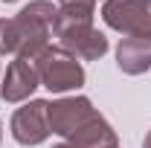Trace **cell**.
<instances>
[{
  "label": "cell",
  "mask_w": 151,
  "mask_h": 148,
  "mask_svg": "<svg viewBox=\"0 0 151 148\" xmlns=\"http://www.w3.org/2000/svg\"><path fill=\"white\" fill-rule=\"evenodd\" d=\"M47 119H50V134H58L78 148L116 145L113 128L105 122L102 113H96L90 99H84V96H64V99L50 102Z\"/></svg>",
  "instance_id": "1"
},
{
  "label": "cell",
  "mask_w": 151,
  "mask_h": 148,
  "mask_svg": "<svg viewBox=\"0 0 151 148\" xmlns=\"http://www.w3.org/2000/svg\"><path fill=\"white\" fill-rule=\"evenodd\" d=\"M55 6L50 0H35L26 9H20L18 18L0 20V55H20L35 58L44 52L50 44L52 20H55Z\"/></svg>",
  "instance_id": "2"
},
{
  "label": "cell",
  "mask_w": 151,
  "mask_h": 148,
  "mask_svg": "<svg viewBox=\"0 0 151 148\" xmlns=\"http://www.w3.org/2000/svg\"><path fill=\"white\" fill-rule=\"evenodd\" d=\"M52 35L58 38V47L67 50L70 55L81 61H96L108 52V38L93 26V18H78L55 12L52 20Z\"/></svg>",
  "instance_id": "3"
},
{
  "label": "cell",
  "mask_w": 151,
  "mask_h": 148,
  "mask_svg": "<svg viewBox=\"0 0 151 148\" xmlns=\"http://www.w3.org/2000/svg\"><path fill=\"white\" fill-rule=\"evenodd\" d=\"M38 67V78L50 93H67V90H78L84 84V70L78 64V58L70 55L61 47H47L44 52H38L35 58Z\"/></svg>",
  "instance_id": "4"
},
{
  "label": "cell",
  "mask_w": 151,
  "mask_h": 148,
  "mask_svg": "<svg viewBox=\"0 0 151 148\" xmlns=\"http://www.w3.org/2000/svg\"><path fill=\"white\" fill-rule=\"evenodd\" d=\"M102 18L111 29L125 32L128 38L151 41V0H105Z\"/></svg>",
  "instance_id": "5"
},
{
  "label": "cell",
  "mask_w": 151,
  "mask_h": 148,
  "mask_svg": "<svg viewBox=\"0 0 151 148\" xmlns=\"http://www.w3.org/2000/svg\"><path fill=\"white\" fill-rule=\"evenodd\" d=\"M47 108H50V102L32 99V102H26L23 108L15 111V116H12V137L20 145H41L50 137Z\"/></svg>",
  "instance_id": "6"
},
{
  "label": "cell",
  "mask_w": 151,
  "mask_h": 148,
  "mask_svg": "<svg viewBox=\"0 0 151 148\" xmlns=\"http://www.w3.org/2000/svg\"><path fill=\"white\" fill-rule=\"evenodd\" d=\"M38 84H41V78H38L35 61L15 55V61L6 67L3 84H0V96H3V102H26L35 93Z\"/></svg>",
  "instance_id": "7"
},
{
  "label": "cell",
  "mask_w": 151,
  "mask_h": 148,
  "mask_svg": "<svg viewBox=\"0 0 151 148\" xmlns=\"http://www.w3.org/2000/svg\"><path fill=\"white\" fill-rule=\"evenodd\" d=\"M116 64L128 75H139L151 67V41L148 38H122L116 47Z\"/></svg>",
  "instance_id": "8"
},
{
  "label": "cell",
  "mask_w": 151,
  "mask_h": 148,
  "mask_svg": "<svg viewBox=\"0 0 151 148\" xmlns=\"http://www.w3.org/2000/svg\"><path fill=\"white\" fill-rule=\"evenodd\" d=\"M96 0H58V12L64 15H78V18H93Z\"/></svg>",
  "instance_id": "9"
},
{
  "label": "cell",
  "mask_w": 151,
  "mask_h": 148,
  "mask_svg": "<svg viewBox=\"0 0 151 148\" xmlns=\"http://www.w3.org/2000/svg\"><path fill=\"white\" fill-rule=\"evenodd\" d=\"M142 148H151V131L145 134V142H142Z\"/></svg>",
  "instance_id": "10"
},
{
  "label": "cell",
  "mask_w": 151,
  "mask_h": 148,
  "mask_svg": "<svg viewBox=\"0 0 151 148\" xmlns=\"http://www.w3.org/2000/svg\"><path fill=\"white\" fill-rule=\"evenodd\" d=\"M55 148H78V145H73V142H61V145H55Z\"/></svg>",
  "instance_id": "11"
},
{
  "label": "cell",
  "mask_w": 151,
  "mask_h": 148,
  "mask_svg": "<svg viewBox=\"0 0 151 148\" xmlns=\"http://www.w3.org/2000/svg\"><path fill=\"white\" fill-rule=\"evenodd\" d=\"M108 148H119V142H116V145H108Z\"/></svg>",
  "instance_id": "12"
},
{
  "label": "cell",
  "mask_w": 151,
  "mask_h": 148,
  "mask_svg": "<svg viewBox=\"0 0 151 148\" xmlns=\"http://www.w3.org/2000/svg\"><path fill=\"white\" fill-rule=\"evenodd\" d=\"M3 3H15V0H3Z\"/></svg>",
  "instance_id": "13"
}]
</instances>
